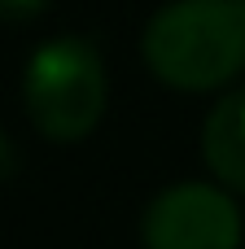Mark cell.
<instances>
[{
	"instance_id": "cell-1",
	"label": "cell",
	"mask_w": 245,
	"mask_h": 249,
	"mask_svg": "<svg viewBox=\"0 0 245 249\" xmlns=\"http://www.w3.org/2000/svg\"><path fill=\"white\" fill-rule=\"evenodd\" d=\"M149 74L175 92H210L245 70V0H171L145 35Z\"/></svg>"
},
{
	"instance_id": "cell-2",
	"label": "cell",
	"mask_w": 245,
	"mask_h": 249,
	"mask_svg": "<svg viewBox=\"0 0 245 249\" xmlns=\"http://www.w3.org/2000/svg\"><path fill=\"white\" fill-rule=\"evenodd\" d=\"M22 101L31 127L53 144H79L96 131L110 101L101 48L88 35L44 39L22 74Z\"/></svg>"
},
{
	"instance_id": "cell-3",
	"label": "cell",
	"mask_w": 245,
	"mask_h": 249,
	"mask_svg": "<svg viewBox=\"0 0 245 249\" xmlns=\"http://www.w3.org/2000/svg\"><path fill=\"white\" fill-rule=\"evenodd\" d=\"M145 249H241V210L215 184H175L140 219Z\"/></svg>"
},
{
	"instance_id": "cell-4",
	"label": "cell",
	"mask_w": 245,
	"mask_h": 249,
	"mask_svg": "<svg viewBox=\"0 0 245 249\" xmlns=\"http://www.w3.org/2000/svg\"><path fill=\"white\" fill-rule=\"evenodd\" d=\"M202 158L210 166V175L232 188L245 193V88L228 92L224 101H215V109L202 123Z\"/></svg>"
},
{
	"instance_id": "cell-5",
	"label": "cell",
	"mask_w": 245,
	"mask_h": 249,
	"mask_svg": "<svg viewBox=\"0 0 245 249\" xmlns=\"http://www.w3.org/2000/svg\"><path fill=\"white\" fill-rule=\"evenodd\" d=\"M48 9V0H0V22H31Z\"/></svg>"
},
{
	"instance_id": "cell-6",
	"label": "cell",
	"mask_w": 245,
	"mask_h": 249,
	"mask_svg": "<svg viewBox=\"0 0 245 249\" xmlns=\"http://www.w3.org/2000/svg\"><path fill=\"white\" fill-rule=\"evenodd\" d=\"M13 175H18V149H13V140L0 131V184L13 179Z\"/></svg>"
}]
</instances>
